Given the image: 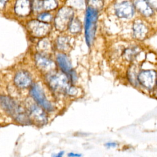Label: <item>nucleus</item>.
I'll use <instances>...</instances> for the list:
<instances>
[{
	"instance_id": "obj_20",
	"label": "nucleus",
	"mask_w": 157,
	"mask_h": 157,
	"mask_svg": "<svg viewBox=\"0 0 157 157\" xmlns=\"http://www.w3.org/2000/svg\"><path fill=\"white\" fill-rule=\"evenodd\" d=\"M52 16L50 13H46V12L40 13L38 16V20L45 23L50 22L52 20Z\"/></svg>"
},
{
	"instance_id": "obj_18",
	"label": "nucleus",
	"mask_w": 157,
	"mask_h": 157,
	"mask_svg": "<svg viewBox=\"0 0 157 157\" xmlns=\"http://www.w3.org/2000/svg\"><path fill=\"white\" fill-rule=\"evenodd\" d=\"M81 23L80 21L77 18H72L71 20L69 25V29L70 31L72 33H77L79 32L81 29Z\"/></svg>"
},
{
	"instance_id": "obj_4",
	"label": "nucleus",
	"mask_w": 157,
	"mask_h": 157,
	"mask_svg": "<svg viewBox=\"0 0 157 157\" xmlns=\"http://www.w3.org/2000/svg\"><path fill=\"white\" fill-rule=\"evenodd\" d=\"M115 14L121 18H130L135 12L134 3L129 1H124L115 6Z\"/></svg>"
},
{
	"instance_id": "obj_7",
	"label": "nucleus",
	"mask_w": 157,
	"mask_h": 157,
	"mask_svg": "<svg viewBox=\"0 0 157 157\" xmlns=\"http://www.w3.org/2000/svg\"><path fill=\"white\" fill-rule=\"evenodd\" d=\"M137 78L140 83L144 87L151 89L156 82V74L154 71H143L140 72Z\"/></svg>"
},
{
	"instance_id": "obj_2",
	"label": "nucleus",
	"mask_w": 157,
	"mask_h": 157,
	"mask_svg": "<svg viewBox=\"0 0 157 157\" xmlns=\"http://www.w3.org/2000/svg\"><path fill=\"white\" fill-rule=\"evenodd\" d=\"M98 10L86 7L85 31L86 42L88 46H90L91 45L94 39L96 21L98 19Z\"/></svg>"
},
{
	"instance_id": "obj_15",
	"label": "nucleus",
	"mask_w": 157,
	"mask_h": 157,
	"mask_svg": "<svg viewBox=\"0 0 157 157\" xmlns=\"http://www.w3.org/2000/svg\"><path fill=\"white\" fill-rule=\"evenodd\" d=\"M148 32L147 26L140 21H136L133 25V33L136 38L143 39Z\"/></svg>"
},
{
	"instance_id": "obj_17",
	"label": "nucleus",
	"mask_w": 157,
	"mask_h": 157,
	"mask_svg": "<svg viewBox=\"0 0 157 157\" xmlns=\"http://www.w3.org/2000/svg\"><path fill=\"white\" fill-rule=\"evenodd\" d=\"M104 5V0H86V6L88 8L95 9L98 11L101 9Z\"/></svg>"
},
{
	"instance_id": "obj_9",
	"label": "nucleus",
	"mask_w": 157,
	"mask_h": 157,
	"mask_svg": "<svg viewBox=\"0 0 157 157\" xmlns=\"http://www.w3.org/2000/svg\"><path fill=\"white\" fill-rule=\"evenodd\" d=\"M31 8V3L29 0H17L14 10L18 15L24 17L30 13Z\"/></svg>"
},
{
	"instance_id": "obj_10",
	"label": "nucleus",
	"mask_w": 157,
	"mask_h": 157,
	"mask_svg": "<svg viewBox=\"0 0 157 157\" xmlns=\"http://www.w3.org/2000/svg\"><path fill=\"white\" fill-rule=\"evenodd\" d=\"M31 6L35 10H52L57 7L58 3L56 0H34Z\"/></svg>"
},
{
	"instance_id": "obj_3",
	"label": "nucleus",
	"mask_w": 157,
	"mask_h": 157,
	"mask_svg": "<svg viewBox=\"0 0 157 157\" xmlns=\"http://www.w3.org/2000/svg\"><path fill=\"white\" fill-rule=\"evenodd\" d=\"M74 11L71 7H64L59 10L55 19V24L57 29L63 31L69 27L74 18Z\"/></svg>"
},
{
	"instance_id": "obj_12",
	"label": "nucleus",
	"mask_w": 157,
	"mask_h": 157,
	"mask_svg": "<svg viewBox=\"0 0 157 157\" xmlns=\"http://www.w3.org/2000/svg\"><path fill=\"white\" fill-rule=\"evenodd\" d=\"M135 9L145 17H150L153 14V9L150 6L145 0H134Z\"/></svg>"
},
{
	"instance_id": "obj_22",
	"label": "nucleus",
	"mask_w": 157,
	"mask_h": 157,
	"mask_svg": "<svg viewBox=\"0 0 157 157\" xmlns=\"http://www.w3.org/2000/svg\"><path fill=\"white\" fill-rule=\"evenodd\" d=\"M150 6L154 10H157V0H145Z\"/></svg>"
},
{
	"instance_id": "obj_11",
	"label": "nucleus",
	"mask_w": 157,
	"mask_h": 157,
	"mask_svg": "<svg viewBox=\"0 0 157 157\" xmlns=\"http://www.w3.org/2000/svg\"><path fill=\"white\" fill-rule=\"evenodd\" d=\"M57 61L61 70L65 74H67L71 78H73L74 73H73L71 63L67 57L65 55L59 54L57 56Z\"/></svg>"
},
{
	"instance_id": "obj_13",
	"label": "nucleus",
	"mask_w": 157,
	"mask_h": 157,
	"mask_svg": "<svg viewBox=\"0 0 157 157\" xmlns=\"http://www.w3.org/2000/svg\"><path fill=\"white\" fill-rule=\"evenodd\" d=\"M15 84L20 88H26L31 83V78L29 74L26 71H20L18 72L14 79Z\"/></svg>"
},
{
	"instance_id": "obj_23",
	"label": "nucleus",
	"mask_w": 157,
	"mask_h": 157,
	"mask_svg": "<svg viewBox=\"0 0 157 157\" xmlns=\"http://www.w3.org/2000/svg\"><path fill=\"white\" fill-rule=\"evenodd\" d=\"M7 1L8 0H0V10L4 7V6L6 5Z\"/></svg>"
},
{
	"instance_id": "obj_1",
	"label": "nucleus",
	"mask_w": 157,
	"mask_h": 157,
	"mask_svg": "<svg viewBox=\"0 0 157 157\" xmlns=\"http://www.w3.org/2000/svg\"><path fill=\"white\" fill-rule=\"evenodd\" d=\"M0 103L2 108L19 123L24 124L29 123V118L25 112L13 100L7 96H1Z\"/></svg>"
},
{
	"instance_id": "obj_25",
	"label": "nucleus",
	"mask_w": 157,
	"mask_h": 157,
	"mask_svg": "<svg viewBox=\"0 0 157 157\" xmlns=\"http://www.w3.org/2000/svg\"><path fill=\"white\" fill-rule=\"evenodd\" d=\"M68 156H80V155H78V154H74L73 153H71L69 154H68Z\"/></svg>"
},
{
	"instance_id": "obj_21",
	"label": "nucleus",
	"mask_w": 157,
	"mask_h": 157,
	"mask_svg": "<svg viewBox=\"0 0 157 157\" xmlns=\"http://www.w3.org/2000/svg\"><path fill=\"white\" fill-rule=\"evenodd\" d=\"M135 49L136 48H129V49H127L125 51L124 56L127 59H129V60L132 59L135 56V55L137 53V50Z\"/></svg>"
},
{
	"instance_id": "obj_14",
	"label": "nucleus",
	"mask_w": 157,
	"mask_h": 157,
	"mask_svg": "<svg viewBox=\"0 0 157 157\" xmlns=\"http://www.w3.org/2000/svg\"><path fill=\"white\" fill-rule=\"evenodd\" d=\"M30 116L39 124H44L47 121V118L44 111L36 105H32L29 108Z\"/></svg>"
},
{
	"instance_id": "obj_8",
	"label": "nucleus",
	"mask_w": 157,
	"mask_h": 157,
	"mask_svg": "<svg viewBox=\"0 0 157 157\" xmlns=\"http://www.w3.org/2000/svg\"><path fill=\"white\" fill-rule=\"evenodd\" d=\"M50 84L51 86L55 90H64L68 92L70 88L67 87V81L66 77L61 74L52 76L50 78Z\"/></svg>"
},
{
	"instance_id": "obj_26",
	"label": "nucleus",
	"mask_w": 157,
	"mask_h": 157,
	"mask_svg": "<svg viewBox=\"0 0 157 157\" xmlns=\"http://www.w3.org/2000/svg\"><path fill=\"white\" fill-rule=\"evenodd\" d=\"M63 151H61L59 153H58L57 155H56V156H61L62 155H63Z\"/></svg>"
},
{
	"instance_id": "obj_16",
	"label": "nucleus",
	"mask_w": 157,
	"mask_h": 157,
	"mask_svg": "<svg viewBox=\"0 0 157 157\" xmlns=\"http://www.w3.org/2000/svg\"><path fill=\"white\" fill-rule=\"evenodd\" d=\"M36 60L37 64L41 69H48L53 66V63L51 60L45 58L40 55H37L36 56Z\"/></svg>"
},
{
	"instance_id": "obj_6",
	"label": "nucleus",
	"mask_w": 157,
	"mask_h": 157,
	"mask_svg": "<svg viewBox=\"0 0 157 157\" xmlns=\"http://www.w3.org/2000/svg\"><path fill=\"white\" fill-rule=\"evenodd\" d=\"M28 27L30 33L36 37L45 36L50 30V26L45 22L33 20L28 23Z\"/></svg>"
},
{
	"instance_id": "obj_24",
	"label": "nucleus",
	"mask_w": 157,
	"mask_h": 157,
	"mask_svg": "<svg viewBox=\"0 0 157 157\" xmlns=\"http://www.w3.org/2000/svg\"><path fill=\"white\" fill-rule=\"evenodd\" d=\"M105 145L107 147H115L117 146V144L115 142H107Z\"/></svg>"
},
{
	"instance_id": "obj_19",
	"label": "nucleus",
	"mask_w": 157,
	"mask_h": 157,
	"mask_svg": "<svg viewBox=\"0 0 157 157\" xmlns=\"http://www.w3.org/2000/svg\"><path fill=\"white\" fill-rule=\"evenodd\" d=\"M67 4L71 7L81 9L86 5V0H67Z\"/></svg>"
},
{
	"instance_id": "obj_5",
	"label": "nucleus",
	"mask_w": 157,
	"mask_h": 157,
	"mask_svg": "<svg viewBox=\"0 0 157 157\" xmlns=\"http://www.w3.org/2000/svg\"><path fill=\"white\" fill-rule=\"evenodd\" d=\"M31 94L35 101L45 109L47 110L53 109L52 105L46 99L44 93L40 86L37 84L34 85L31 89Z\"/></svg>"
}]
</instances>
